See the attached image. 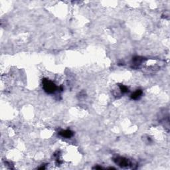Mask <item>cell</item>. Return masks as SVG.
Returning <instances> with one entry per match:
<instances>
[{
	"mask_svg": "<svg viewBox=\"0 0 170 170\" xmlns=\"http://www.w3.org/2000/svg\"><path fill=\"white\" fill-rule=\"evenodd\" d=\"M43 86L44 90L47 93H53L56 91V86L52 81L48 80V79H43Z\"/></svg>",
	"mask_w": 170,
	"mask_h": 170,
	"instance_id": "cell-1",
	"label": "cell"
},
{
	"mask_svg": "<svg viewBox=\"0 0 170 170\" xmlns=\"http://www.w3.org/2000/svg\"><path fill=\"white\" fill-rule=\"evenodd\" d=\"M120 90L122 92H127L128 91V89L126 86H124V85H120Z\"/></svg>",
	"mask_w": 170,
	"mask_h": 170,
	"instance_id": "cell-5",
	"label": "cell"
},
{
	"mask_svg": "<svg viewBox=\"0 0 170 170\" xmlns=\"http://www.w3.org/2000/svg\"><path fill=\"white\" fill-rule=\"evenodd\" d=\"M115 161L116 163L117 164H118V166H121V167H128V166L130 165V163L129 161L127 159L123 158V157H118Z\"/></svg>",
	"mask_w": 170,
	"mask_h": 170,
	"instance_id": "cell-2",
	"label": "cell"
},
{
	"mask_svg": "<svg viewBox=\"0 0 170 170\" xmlns=\"http://www.w3.org/2000/svg\"><path fill=\"white\" fill-rule=\"evenodd\" d=\"M142 90H138L136 92H134L132 94L131 97H132V99H133V100H137V99H140V97L142 96Z\"/></svg>",
	"mask_w": 170,
	"mask_h": 170,
	"instance_id": "cell-4",
	"label": "cell"
},
{
	"mask_svg": "<svg viewBox=\"0 0 170 170\" xmlns=\"http://www.w3.org/2000/svg\"><path fill=\"white\" fill-rule=\"evenodd\" d=\"M59 133H60V135L61 136L66 138H70V137L73 136V133L70 130H65L60 131Z\"/></svg>",
	"mask_w": 170,
	"mask_h": 170,
	"instance_id": "cell-3",
	"label": "cell"
}]
</instances>
